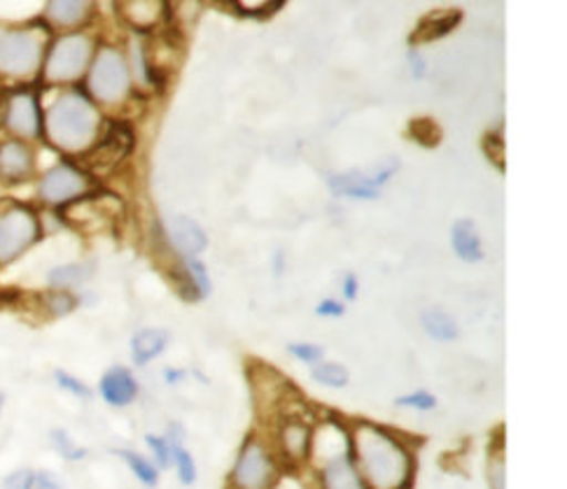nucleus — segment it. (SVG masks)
<instances>
[{
    "mask_svg": "<svg viewBox=\"0 0 567 489\" xmlns=\"http://www.w3.org/2000/svg\"><path fill=\"white\" fill-rule=\"evenodd\" d=\"M54 381H56V385L63 389V392H69V394H73V396H78V398H92V389L86 387L80 377H75L73 373H65V371H56L54 373Z\"/></svg>",
    "mask_w": 567,
    "mask_h": 489,
    "instance_id": "2f4dec72",
    "label": "nucleus"
},
{
    "mask_svg": "<svg viewBox=\"0 0 567 489\" xmlns=\"http://www.w3.org/2000/svg\"><path fill=\"white\" fill-rule=\"evenodd\" d=\"M171 236H173V242H176L178 252L187 259H192V254H196V252H204L206 245H208V238H206L204 229L189 217L173 219Z\"/></svg>",
    "mask_w": 567,
    "mask_h": 489,
    "instance_id": "a211bd4d",
    "label": "nucleus"
},
{
    "mask_svg": "<svg viewBox=\"0 0 567 489\" xmlns=\"http://www.w3.org/2000/svg\"><path fill=\"white\" fill-rule=\"evenodd\" d=\"M322 487L324 489H367L360 471L348 452L334 455L322 466Z\"/></svg>",
    "mask_w": 567,
    "mask_h": 489,
    "instance_id": "2eb2a0df",
    "label": "nucleus"
},
{
    "mask_svg": "<svg viewBox=\"0 0 567 489\" xmlns=\"http://www.w3.org/2000/svg\"><path fill=\"white\" fill-rule=\"evenodd\" d=\"M276 480V464L261 443L248 440L234 466L231 482L236 489H271Z\"/></svg>",
    "mask_w": 567,
    "mask_h": 489,
    "instance_id": "9d476101",
    "label": "nucleus"
},
{
    "mask_svg": "<svg viewBox=\"0 0 567 489\" xmlns=\"http://www.w3.org/2000/svg\"><path fill=\"white\" fill-rule=\"evenodd\" d=\"M484 154L486 157L505 173V143L499 136H495V133H488V136L484 138Z\"/></svg>",
    "mask_w": 567,
    "mask_h": 489,
    "instance_id": "72a5a7b5",
    "label": "nucleus"
},
{
    "mask_svg": "<svg viewBox=\"0 0 567 489\" xmlns=\"http://www.w3.org/2000/svg\"><path fill=\"white\" fill-rule=\"evenodd\" d=\"M33 469H17L3 478V489H31Z\"/></svg>",
    "mask_w": 567,
    "mask_h": 489,
    "instance_id": "4c0bfd02",
    "label": "nucleus"
},
{
    "mask_svg": "<svg viewBox=\"0 0 567 489\" xmlns=\"http://www.w3.org/2000/svg\"><path fill=\"white\" fill-rule=\"evenodd\" d=\"M50 443H52V448L63 457V459H69V461H82L84 457H86V450L84 448H80L78 443L73 440V436L65 431V429H52L50 431Z\"/></svg>",
    "mask_w": 567,
    "mask_h": 489,
    "instance_id": "c756f323",
    "label": "nucleus"
},
{
    "mask_svg": "<svg viewBox=\"0 0 567 489\" xmlns=\"http://www.w3.org/2000/svg\"><path fill=\"white\" fill-rule=\"evenodd\" d=\"M173 438H171V455L176 457L178 464V478L183 485H192L196 480V464L192 459V455L181 446V436H178V425L171 427Z\"/></svg>",
    "mask_w": 567,
    "mask_h": 489,
    "instance_id": "bb28decb",
    "label": "nucleus"
},
{
    "mask_svg": "<svg viewBox=\"0 0 567 489\" xmlns=\"http://www.w3.org/2000/svg\"><path fill=\"white\" fill-rule=\"evenodd\" d=\"M145 440H147V446H150L152 455H155V459H157V464L162 466V469H168L171 459H173L171 443L166 438H159V436H147Z\"/></svg>",
    "mask_w": 567,
    "mask_h": 489,
    "instance_id": "e433bc0d",
    "label": "nucleus"
},
{
    "mask_svg": "<svg viewBox=\"0 0 567 489\" xmlns=\"http://www.w3.org/2000/svg\"><path fill=\"white\" fill-rule=\"evenodd\" d=\"M122 215V204L115 196H105L103 191L86 194L78 201L65 206V221L82 229L84 233H96L115 227L117 217Z\"/></svg>",
    "mask_w": 567,
    "mask_h": 489,
    "instance_id": "0eeeda50",
    "label": "nucleus"
},
{
    "mask_svg": "<svg viewBox=\"0 0 567 489\" xmlns=\"http://www.w3.org/2000/svg\"><path fill=\"white\" fill-rule=\"evenodd\" d=\"M311 375H313V381L318 385H324V387L341 389V387L348 385V371L341 364H334V362L318 364Z\"/></svg>",
    "mask_w": 567,
    "mask_h": 489,
    "instance_id": "c85d7f7f",
    "label": "nucleus"
},
{
    "mask_svg": "<svg viewBox=\"0 0 567 489\" xmlns=\"http://www.w3.org/2000/svg\"><path fill=\"white\" fill-rule=\"evenodd\" d=\"M421 322H423V329L430 333L434 341L451 343V341H455L457 336H461V329H457L455 320L449 313H444V310H440V308L425 310V313L421 315Z\"/></svg>",
    "mask_w": 567,
    "mask_h": 489,
    "instance_id": "4be33fe9",
    "label": "nucleus"
},
{
    "mask_svg": "<svg viewBox=\"0 0 567 489\" xmlns=\"http://www.w3.org/2000/svg\"><path fill=\"white\" fill-rule=\"evenodd\" d=\"M90 187H92V180L86 177V173H82L80 168H75L71 164H59L42 175V180L38 185V194L45 204L69 206V204L78 201V198L86 196Z\"/></svg>",
    "mask_w": 567,
    "mask_h": 489,
    "instance_id": "1a4fd4ad",
    "label": "nucleus"
},
{
    "mask_svg": "<svg viewBox=\"0 0 567 489\" xmlns=\"http://www.w3.org/2000/svg\"><path fill=\"white\" fill-rule=\"evenodd\" d=\"M451 245H453L455 254L467 263H476V261L484 259L482 240H478V233H476V227H474L472 219H457L455 221L453 229H451Z\"/></svg>",
    "mask_w": 567,
    "mask_h": 489,
    "instance_id": "6ab92c4d",
    "label": "nucleus"
},
{
    "mask_svg": "<svg viewBox=\"0 0 567 489\" xmlns=\"http://www.w3.org/2000/svg\"><path fill=\"white\" fill-rule=\"evenodd\" d=\"M92 59V38L84 33H71L59 38L45 61H42V75L52 84H69L84 75Z\"/></svg>",
    "mask_w": 567,
    "mask_h": 489,
    "instance_id": "20e7f679",
    "label": "nucleus"
},
{
    "mask_svg": "<svg viewBox=\"0 0 567 489\" xmlns=\"http://www.w3.org/2000/svg\"><path fill=\"white\" fill-rule=\"evenodd\" d=\"M45 308L52 318H63L75 308V299L69 292H63V289H54V292L45 296Z\"/></svg>",
    "mask_w": 567,
    "mask_h": 489,
    "instance_id": "7c9ffc66",
    "label": "nucleus"
},
{
    "mask_svg": "<svg viewBox=\"0 0 567 489\" xmlns=\"http://www.w3.org/2000/svg\"><path fill=\"white\" fill-rule=\"evenodd\" d=\"M48 138L63 152H84L99 141L101 115L92 101L80 94L61 96L42 119Z\"/></svg>",
    "mask_w": 567,
    "mask_h": 489,
    "instance_id": "f03ea898",
    "label": "nucleus"
},
{
    "mask_svg": "<svg viewBox=\"0 0 567 489\" xmlns=\"http://www.w3.org/2000/svg\"><path fill=\"white\" fill-rule=\"evenodd\" d=\"M90 94L101 103H120L128 92V71L126 61L115 48H101L90 77H86Z\"/></svg>",
    "mask_w": 567,
    "mask_h": 489,
    "instance_id": "423d86ee",
    "label": "nucleus"
},
{
    "mask_svg": "<svg viewBox=\"0 0 567 489\" xmlns=\"http://www.w3.org/2000/svg\"><path fill=\"white\" fill-rule=\"evenodd\" d=\"M185 266H187V271H189V275H192L196 289H199V296H202V299L208 296V294H210V278H208V273H206V269H204V263H199L196 259H187Z\"/></svg>",
    "mask_w": 567,
    "mask_h": 489,
    "instance_id": "f704fd0d",
    "label": "nucleus"
},
{
    "mask_svg": "<svg viewBox=\"0 0 567 489\" xmlns=\"http://www.w3.org/2000/svg\"><path fill=\"white\" fill-rule=\"evenodd\" d=\"M463 21L461 10H444V12H432L425 19L419 21L416 31L409 35L411 44H427L449 35L457 24Z\"/></svg>",
    "mask_w": 567,
    "mask_h": 489,
    "instance_id": "dca6fc26",
    "label": "nucleus"
},
{
    "mask_svg": "<svg viewBox=\"0 0 567 489\" xmlns=\"http://www.w3.org/2000/svg\"><path fill=\"white\" fill-rule=\"evenodd\" d=\"M134 128L126 122H111L103 136L86 149L84 164L94 173L115 170L134 149Z\"/></svg>",
    "mask_w": 567,
    "mask_h": 489,
    "instance_id": "6e6552de",
    "label": "nucleus"
},
{
    "mask_svg": "<svg viewBox=\"0 0 567 489\" xmlns=\"http://www.w3.org/2000/svg\"><path fill=\"white\" fill-rule=\"evenodd\" d=\"M40 238V221L33 208L10 204L0 210V263H10L24 254Z\"/></svg>",
    "mask_w": 567,
    "mask_h": 489,
    "instance_id": "39448f33",
    "label": "nucleus"
},
{
    "mask_svg": "<svg viewBox=\"0 0 567 489\" xmlns=\"http://www.w3.org/2000/svg\"><path fill=\"white\" fill-rule=\"evenodd\" d=\"M488 478H491L493 489H507V474H505V459L503 457H493Z\"/></svg>",
    "mask_w": 567,
    "mask_h": 489,
    "instance_id": "ea45409f",
    "label": "nucleus"
},
{
    "mask_svg": "<svg viewBox=\"0 0 567 489\" xmlns=\"http://www.w3.org/2000/svg\"><path fill=\"white\" fill-rule=\"evenodd\" d=\"M31 489H65L61 478L52 471H33Z\"/></svg>",
    "mask_w": 567,
    "mask_h": 489,
    "instance_id": "58836bf2",
    "label": "nucleus"
},
{
    "mask_svg": "<svg viewBox=\"0 0 567 489\" xmlns=\"http://www.w3.org/2000/svg\"><path fill=\"white\" fill-rule=\"evenodd\" d=\"M181 377H183L181 371H166V381H168V383H178Z\"/></svg>",
    "mask_w": 567,
    "mask_h": 489,
    "instance_id": "c03bdc74",
    "label": "nucleus"
},
{
    "mask_svg": "<svg viewBox=\"0 0 567 489\" xmlns=\"http://www.w3.org/2000/svg\"><path fill=\"white\" fill-rule=\"evenodd\" d=\"M117 455L128 464L131 474H134L143 485H150V487L157 485V480H159L157 466H152L143 455H138V452H134V450H120Z\"/></svg>",
    "mask_w": 567,
    "mask_h": 489,
    "instance_id": "cd10ccee",
    "label": "nucleus"
},
{
    "mask_svg": "<svg viewBox=\"0 0 567 489\" xmlns=\"http://www.w3.org/2000/svg\"><path fill=\"white\" fill-rule=\"evenodd\" d=\"M406 133L411 136V141H416L423 147H437L442 143V126L432 117L411 119Z\"/></svg>",
    "mask_w": 567,
    "mask_h": 489,
    "instance_id": "393cba45",
    "label": "nucleus"
},
{
    "mask_svg": "<svg viewBox=\"0 0 567 489\" xmlns=\"http://www.w3.org/2000/svg\"><path fill=\"white\" fill-rule=\"evenodd\" d=\"M168 336L162 329H143L138 331L134 341H131V354H134V362L138 366L150 364L152 360H157L159 354L166 350Z\"/></svg>",
    "mask_w": 567,
    "mask_h": 489,
    "instance_id": "aec40b11",
    "label": "nucleus"
},
{
    "mask_svg": "<svg viewBox=\"0 0 567 489\" xmlns=\"http://www.w3.org/2000/svg\"><path fill=\"white\" fill-rule=\"evenodd\" d=\"M311 440H313L311 427L303 419H299L297 415H292V417H288L286 422H282V427H280V446H282V450H286V455L290 459H303V457H307L311 452Z\"/></svg>",
    "mask_w": 567,
    "mask_h": 489,
    "instance_id": "f3484780",
    "label": "nucleus"
},
{
    "mask_svg": "<svg viewBox=\"0 0 567 489\" xmlns=\"http://www.w3.org/2000/svg\"><path fill=\"white\" fill-rule=\"evenodd\" d=\"M50 31L40 24L0 31V75L27 80L38 73L45 61Z\"/></svg>",
    "mask_w": 567,
    "mask_h": 489,
    "instance_id": "7ed1b4c3",
    "label": "nucleus"
},
{
    "mask_svg": "<svg viewBox=\"0 0 567 489\" xmlns=\"http://www.w3.org/2000/svg\"><path fill=\"white\" fill-rule=\"evenodd\" d=\"M398 406L413 408V410H432L434 406H437V398H434L430 392L419 389V392H411L406 396H400Z\"/></svg>",
    "mask_w": 567,
    "mask_h": 489,
    "instance_id": "473e14b6",
    "label": "nucleus"
},
{
    "mask_svg": "<svg viewBox=\"0 0 567 489\" xmlns=\"http://www.w3.org/2000/svg\"><path fill=\"white\" fill-rule=\"evenodd\" d=\"M124 19L128 21L131 27H141V29H150L159 24L162 12L166 10V3H124L120 6Z\"/></svg>",
    "mask_w": 567,
    "mask_h": 489,
    "instance_id": "5701e85b",
    "label": "nucleus"
},
{
    "mask_svg": "<svg viewBox=\"0 0 567 489\" xmlns=\"http://www.w3.org/2000/svg\"><path fill=\"white\" fill-rule=\"evenodd\" d=\"M99 392L103 396V402L113 408H124L136 402L138 396V383L136 377L131 375L128 368L124 366H113L107 368L99 383Z\"/></svg>",
    "mask_w": 567,
    "mask_h": 489,
    "instance_id": "ddd939ff",
    "label": "nucleus"
},
{
    "mask_svg": "<svg viewBox=\"0 0 567 489\" xmlns=\"http://www.w3.org/2000/svg\"><path fill=\"white\" fill-rule=\"evenodd\" d=\"M3 408H6V394L0 392V413H3Z\"/></svg>",
    "mask_w": 567,
    "mask_h": 489,
    "instance_id": "a18cd8bd",
    "label": "nucleus"
},
{
    "mask_svg": "<svg viewBox=\"0 0 567 489\" xmlns=\"http://www.w3.org/2000/svg\"><path fill=\"white\" fill-rule=\"evenodd\" d=\"M6 128L17 138H38L42 131V113L38 96L29 89H21L8 98Z\"/></svg>",
    "mask_w": 567,
    "mask_h": 489,
    "instance_id": "9b49d317",
    "label": "nucleus"
},
{
    "mask_svg": "<svg viewBox=\"0 0 567 489\" xmlns=\"http://www.w3.org/2000/svg\"><path fill=\"white\" fill-rule=\"evenodd\" d=\"M92 275V269L84 263H71V266H56V269L50 273V284H54V289H69V287H78L82 284L86 278Z\"/></svg>",
    "mask_w": 567,
    "mask_h": 489,
    "instance_id": "a878e982",
    "label": "nucleus"
},
{
    "mask_svg": "<svg viewBox=\"0 0 567 489\" xmlns=\"http://www.w3.org/2000/svg\"><path fill=\"white\" fill-rule=\"evenodd\" d=\"M90 10L92 6L82 3V0H54V3L48 6V19L61 29H71L86 21Z\"/></svg>",
    "mask_w": 567,
    "mask_h": 489,
    "instance_id": "412c9836",
    "label": "nucleus"
},
{
    "mask_svg": "<svg viewBox=\"0 0 567 489\" xmlns=\"http://www.w3.org/2000/svg\"><path fill=\"white\" fill-rule=\"evenodd\" d=\"M164 271H166L168 282L173 284V289H176L181 299H185V301H189V303L202 299V296H199V289H196V284H194L189 271H187V266H183L178 259L173 261L171 266H166Z\"/></svg>",
    "mask_w": 567,
    "mask_h": 489,
    "instance_id": "b1692460",
    "label": "nucleus"
},
{
    "mask_svg": "<svg viewBox=\"0 0 567 489\" xmlns=\"http://www.w3.org/2000/svg\"><path fill=\"white\" fill-rule=\"evenodd\" d=\"M409 61H411V73H413V77L421 80V77L425 75V59H423L421 54H416V52H411V54H409Z\"/></svg>",
    "mask_w": 567,
    "mask_h": 489,
    "instance_id": "79ce46f5",
    "label": "nucleus"
},
{
    "mask_svg": "<svg viewBox=\"0 0 567 489\" xmlns=\"http://www.w3.org/2000/svg\"><path fill=\"white\" fill-rule=\"evenodd\" d=\"M355 452L362 480L372 489H404L411 478V457L402 443L374 425H358Z\"/></svg>",
    "mask_w": 567,
    "mask_h": 489,
    "instance_id": "f257e3e1",
    "label": "nucleus"
},
{
    "mask_svg": "<svg viewBox=\"0 0 567 489\" xmlns=\"http://www.w3.org/2000/svg\"><path fill=\"white\" fill-rule=\"evenodd\" d=\"M343 294H346L348 301H353L358 296V280H355V275H346V280H343Z\"/></svg>",
    "mask_w": 567,
    "mask_h": 489,
    "instance_id": "37998d69",
    "label": "nucleus"
},
{
    "mask_svg": "<svg viewBox=\"0 0 567 489\" xmlns=\"http://www.w3.org/2000/svg\"><path fill=\"white\" fill-rule=\"evenodd\" d=\"M343 310H346V308H343L339 301H322V303L318 305L316 313H318L320 318H341Z\"/></svg>",
    "mask_w": 567,
    "mask_h": 489,
    "instance_id": "a19ab883",
    "label": "nucleus"
},
{
    "mask_svg": "<svg viewBox=\"0 0 567 489\" xmlns=\"http://www.w3.org/2000/svg\"><path fill=\"white\" fill-rule=\"evenodd\" d=\"M33 149L24 141L0 143V180H27L33 173Z\"/></svg>",
    "mask_w": 567,
    "mask_h": 489,
    "instance_id": "4468645a",
    "label": "nucleus"
},
{
    "mask_svg": "<svg viewBox=\"0 0 567 489\" xmlns=\"http://www.w3.org/2000/svg\"><path fill=\"white\" fill-rule=\"evenodd\" d=\"M395 170H398V162L392 159L390 166H381V170L377 175H364L360 170L332 175L330 187L337 196L360 198V201H367V198H379L381 196V185L388 183L390 175Z\"/></svg>",
    "mask_w": 567,
    "mask_h": 489,
    "instance_id": "f8f14e48",
    "label": "nucleus"
},
{
    "mask_svg": "<svg viewBox=\"0 0 567 489\" xmlns=\"http://www.w3.org/2000/svg\"><path fill=\"white\" fill-rule=\"evenodd\" d=\"M292 357H297L303 364H318L322 360V347L313 343H295L288 347Z\"/></svg>",
    "mask_w": 567,
    "mask_h": 489,
    "instance_id": "c9c22d12",
    "label": "nucleus"
}]
</instances>
